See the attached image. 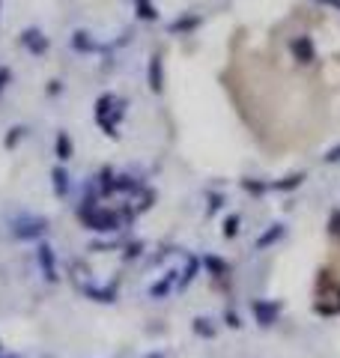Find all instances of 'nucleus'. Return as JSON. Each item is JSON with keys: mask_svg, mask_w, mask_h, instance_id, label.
<instances>
[{"mask_svg": "<svg viewBox=\"0 0 340 358\" xmlns=\"http://www.w3.org/2000/svg\"><path fill=\"white\" fill-rule=\"evenodd\" d=\"M45 230H48V221H45L42 215H18L13 221V236L15 239H39L45 236Z\"/></svg>", "mask_w": 340, "mask_h": 358, "instance_id": "f03ea898", "label": "nucleus"}, {"mask_svg": "<svg viewBox=\"0 0 340 358\" xmlns=\"http://www.w3.org/2000/svg\"><path fill=\"white\" fill-rule=\"evenodd\" d=\"M251 310H254L257 326H263V329H271L278 322V317H281V305H278V301H266V299L251 301Z\"/></svg>", "mask_w": 340, "mask_h": 358, "instance_id": "20e7f679", "label": "nucleus"}, {"mask_svg": "<svg viewBox=\"0 0 340 358\" xmlns=\"http://www.w3.org/2000/svg\"><path fill=\"white\" fill-rule=\"evenodd\" d=\"M141 251H143V242H134V245H129V251L122 257H126V260H134V257H141Z\"/></svg>", "mask_w": 340, "mask_h": 358, "instance_id": "aec40b11", "label": "nucleus"}, {"mask_svg": "<svg viewBox=\"0 0 340 358\" xmlns=\"http://www.w3.org/2000/svg\"><path fill=\"white\" fill-rule=\"evenodd\" d=\"M191 329H194L197 338H215V334H218V329H215L206 317H197L194 322H191Z\"/></svg>", "mask_w": 340, "mask_h": 358, "instance_id": "9b49d317", "label": "nucleus"}, {"mask_svg": "<svg viewBox=\"0 0 340 358\" xmlns=\"http://www.w3.org/2000/svg\"><path fill=\"white\" fill-rule=\"evenodd\" d=\"M239 215H230V218H227L224 221V227H221V233H224V239H233L236 236V233H239Z\"/></svg>", "mask_w": 340, "mask_h": 358, "instance_id": "dca6fc26", "label": "nucleus"}, {"mask_svg": "<svg viewBox=\"0 0 340 358\" xmlns=\"http://www.w3.org/2000/svg\"><path fill=\"white\" fill-rule=\"evenodd\" d=\"M51 179H54V194H57V197H66V194H69V173H66L63 167H54Z\"/></svg>", "mask_w": 340, "mask_h": 358, "instance_id": "0eeeda50", "label": "nucleus"}, {"mask_svg": "<svg viewBox=\"0 0 340 358\" xmlns=\"http://www.w3.org/2000/svg\"><path fill=\"white\" fill-rule=\"evenodd\" d=\"M221 200H224L221 194H212V203H209V212H218V209H221Z\"/></svg>", "mask_w": 340, "mask_h": 358, "instance_id": "4be33fe9", "label": "nucleus"}, {"mask_svg": "<svg viewBox=\"0 0 340 358\" xmlns=\"http://www.w3.org/2000/svg\"><path fill=\"white\" fill-rule=\"evenodd\" d=\"M36 263L42 268L45 281L48 284H57L60 281V275H57V260H54V248L48 242H36Z\"/></svg>", "mask_w": 340, "mask_h": 358, "instance_id": "39448f33", "label": "nucleus"}, {"mask_svg": "<svg viewBox=\"0 0 340 358\" xmlns=\"http://www.w3.org/2000/svg\"><path fill=\"white\" fill-rule=\"evenodd\" d=\"M304 182V173H292L287 176L283 182H275V185H269V188H275V192H292V188H299Z\"/></svg>", "mask_w": 340, "mask_h": 358, "instance_id": "f8f14e48", "label": "nucleus"}, {"mask_svg": "<svg viewBox=\"0 0 340 358\" xmlns=\"http://www.w3.org/2000/svg\"><path fill=\"white\" fill-rule=\"evenodd\" d=\"M57 155H60V159H72V141H69V134H63V131H60V138H57Z\"/></svg>", "mask_w": 340, "mask_h": 358, "instance_id": "2eb2a0df", "label": "nucleus"}, {"mask_svg": "<svg viewBox=\"0 0 340 358\" xmlns=\"http://www.w3.org/2000/svg\"><path fill=\"white\" fill-rule=\"evenodd\" d=\"M325 162H328V164H334V162H340V147H334L332 152H328V155H325Z\"/></svg>", "mask_w": 340, "mask_h": 358, "instance_id": "5701e85b", "label": "nucleus"}, {"mask_svg": "<svg viewBox=\"0 0 340 358\" xmlns=\"http://www.w3.org/2000/svg\"><path fill=\"white\" fill-rule=\"evenodd\" d=\"M84 293H87V296H93L96 301H117V289H113V287H111V289H96V287H87Z\"/></svg>", "mask_w": 340, "mask_h": 358, "instance_id": "4468645a", "label": "nucleus"}, {"mask_svg": "<svg viewBox=\"0 0 340 358\" xmlns=\"http://www.w3.org/2000/svg\"><path fill=\"white\" fill-rule=\"evenodd\" d=\"M150 87L155 90H162V66H158V60H153V69H150Z\"/></svg>", "mask_w": 340, "mask_h": 358, "instance_id": "f3484780", "label": "nucleus"}, {"mask_svg": "<svg viewBox=\"0 0 340 358\" xmlns=\"http://www.w3.org/2000/svg\"><path fill=\"white\" fill-rule=\"evenodd\" d=\"M143 358H164L162 352H150V355H143Z\"/></svg>", "mask_w": 340, "mask_h": 358, "instance_id": "b1692460", "label": "nucleus"}, {"mask_svg": "<svg viewBox=\"0 0 340 358\" xmlns=\"http://www.w3.org/2000/svg\"><path fill=\"white\" fill-rule=\"evenodd\" d=\"M283 233H287V227L283 224H271V227L263 233V236L257 239V251H266L269 245H275V242H281L283 239Z\"/></svg>", "mask_w": 340, "mask_h": 358, "instance_id": "423d86ee", "label": "nucleus"}, {"mask_svg": "<svg viewBox=\"0 0 340 358\" xmlns=\"http://www.w3.org/2000/svg\"><path fill=\"white\" fill-rule=\"evenodd\" d=\"M200 266H206L215 278H224V275H227V263H224V260H218L215 254H206V257H203Z\"/></svg>", "mask_w": 340, "mask_h": 358, "instance_id": "9d476101", "label": "nucleus"}, {"mask_svg": "<svg viewBox=\"0 0 340 358\" xmlns=\"http://www.w3.org/2000/svg\"><path fill=\"white\" fill-rule=\"evenodd\" d=\"M0 358H13V355H3V352H0Z\"/></svg>", "mask_w": 340, "mask_h": 358, "instance_id": "393cba45", "label": "nucleus"}, {"mask_svg": "<svg viewBox=\"0 0 340 358\" xmlns=\"http://www.w3.org/2000/svg\"><path fill=\"white\" fill-rule=\"evenodd\" d=\"M173 284H176V272H167V275L162 278V281L150 287V296H153V299H164V296L170 293V287H173Z\"/></svg>", "mask_w": 340, "mask_h": 358, "instance_id": "6e6552de", "label": "nucleus"}, {"mask_svg": "<svg viewBox=\"0 0 340 358\" xmlns=\"http://www.w3.org/2000/svg\"><path fill=\"white\" fill-rule=\"evenodd\" d=\"M242 188H245V192H254V194H263L269 185H260V182H251V179H245V182H242Z\"/></svg>", "mask_w": 340, "mask_h": 358, "instance_id": "6ab92c4d", "label": "nucleus"}, {"mask_svg": "<svg viewBox=\"0 0 340 358\" xmlns=\"http://www.w3.org/2000/svg\"><path fill=\"white\" fill-rule=\"evenodd\" d=\"M292 51H296V57H302V63H311V60H313V48H311L308 39L292 42Z\"/></svg>", "mask_w": 340, "mask_h": 358, "instance_id": "ddd939ff", "label": "nucleus"}, {"mask_svg": "<svg viewBox=\"0 0 340 358\" xmlns=\"http://www.w3.org/2000/svg\"><path fill=\"white\" fill-rule=\"evenodd\" d=\"M320 287H323V301H316L313 310H316V313H325V317H332V313H340V284H334L332 278H328V272H323Z\"/></svg>", "mask_w": 340, "mask_h": 358, "instance_id": "7ed1b4c3", "label": "nucleus"}, {"mask_svg": "<svg viewBox=\"0 0 340 358\" xmlns=\"http://www.w3.org/2000/svg\"><path fill=\"white\" fill-rule=\"evenodd\" d=\"M224 320H227V326H230V329H239V326H242V322H239V317H236V313H227Z\"/></svg>", "mask_w": 340, "mask_h": 358, "instance_id": "412c9836", "label": "nucleus"}, {"mask_svg": "<svg viewBox=\"0 0 340 358\" xmlns=\"http://www.w3.org/2000/svg\"><path fill=\"white\" fill-rule=\"evenodd\" d=\"M78 218H81L87 227L96 230V233H117L122 227V215H117V212H111L105 206H99L93 194H90L87 200H81V206H78Z\"/></svg>", "mask_w": 340, "mask_h": 358, "instance_id": "f257e3e1", "label": "nucleus"}, {"mask_svg": "<svg viewBox=\"0 0 340 358\" xmlns=\"http://www.w3.org/2000/svg\"><path fill=\"white\" fill-rule=\"evenodd\" d=\"M197 272H200V260H197V257H188V266H185L183 278H179V289H185L191 281H194Z\"/></svg>", "mask_w": 340, "mask_h": 358, "instance_id": "1a4fd4ad", "label": "nucleus"}, {"mask_svg": "<svg viewBox=\"0 0 340 358\" xmlns=\"http://www.w3.org/2000/svg\"><path fill=\"white\" fill-rule=\"evenodd\" d=\"M328 233L340 239V209H334L332 215H328Z\"/></svg>", "mask_w": 340, "mask_h": 358, "instance_id": "a211bd4d", "label": "nucleus"}]
</instances>
